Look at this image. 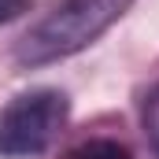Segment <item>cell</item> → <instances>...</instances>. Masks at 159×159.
Masks as SVG:
<instances>
[{
    "instance_id": "obj_1",
    "label": "cell",
    "mask_w": 159,
    "mask_h": 159,
    "mask_svg": "<svg viewBox=\"0 0 159 159\" xmlns=\"http://www.w3.org/2000/svg\"><path fill=\"white\" fill-rule=\"evenodd\" d=\"M133 0H63L48 19H41L15 44V59L22 67H44L89 48L107 26H115Z\"/></svg>"
},
{
    "instance_id": "obj_2",
    "label": "cell",
    "mask_w": 159,
    "mask_h": 159,
    "mask_svg": "<svg viewBox=\"0 0 159 159\" xmlns=\"http://www.w3.org/2000/svg\"><path fill=\"white\" fill-rule=\"evenodd\" d=\"M70 115V100L59 89H30L0 107V156H41Z\"/></svg>"
},
{
    "instance_id": "obj_3",
    "label": "cell",
    "mask_w": 159,
    "mask_h": 159,
    "mask_svg": "<svg viewBox=\"0 0 159 159\" xmlns=\"http://www.w3.org/2000/svg\"><path fill=\"white\" fill-rule=\"evenodd\" d=\"M67 159H133V156H129V148H126V144L100 137V141H85V144H78Z\"/></svg>"
},
{
    "instance_id": "obj_4",
    "label": "cell",
    "mask_w": 159,
    "mask_h": 159,
    "mask_svg": "<svg viewBox=\"0 0 159 159\" xmlns=\"http://www.w3.org/2000/svg\"><path fill=\"white\" fill-rule=\"evenodd\" d=\"M30 4H34V0H0V22L19 19L22 11H30Z\"/></svg>"
},
{
    "instance_id": "obj_5",
    "label": "cell",
    "mask_w": 159,
    "mask_h": 159,
    "mask_svg": "<svg viewBox=\"0 0 159 159\" xmlns=\"http://www.w3.org/2000/svg\"><path fill=\"white\" fill-rule=\"evenodd\" d=\"M144 119H148V126L156 129V137H159V93L148 100V107H144Z\"/></svg>"
}]
</instances>
